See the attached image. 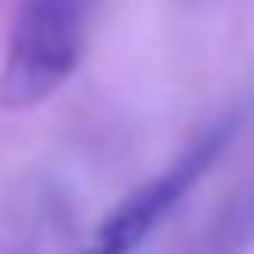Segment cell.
<instances>
[{"label":"cell","mask_w":254,"mask_h":254,"mask_svg":"<svg viewBox=\"0 0 254 254\" xmlns=\"http://www.w3.org/2000/svg\"><path fill=\"white\" fill-rule=\"evenodd\" d=\"M94 0H24L0 62V109L24 113L52 99L85 52Z\"/></svg>","instance_id":"cell-1"},{"label":"cell","mask_w":254,"mask_h":254,"mask_svg":"<svg viewBox=\"0 0 254 254\" xmlns=\"http://www.w3.org/2000/svg\"><path fill=\"white\" fill-rule=\"evenodd\" d=\"M226 141H231V123L212 127L202 141H193L165 174H155V179H146L141 189L127 193L118 207L94 226L90 245H85L80 254H132V250H141L146 236H155V226H160V221L193 193V184L212 170V160L226 151Z\"/></svg>","instance_id":"cell-2"},{"label":"cell","mask_w":254,"mask_h":254,"mask_svg":"<svg viewBox=\"0 0 254 254\" xmlns=\"http://www.w3.org/2000/svg\"><path fill=\"white\" fill-rule=\"evenodd\" d=\"M250 245H254V184L221 207V217L193 245V254H245Z\"/></svg>","instance_id":"cell-3"}]
</instances>
